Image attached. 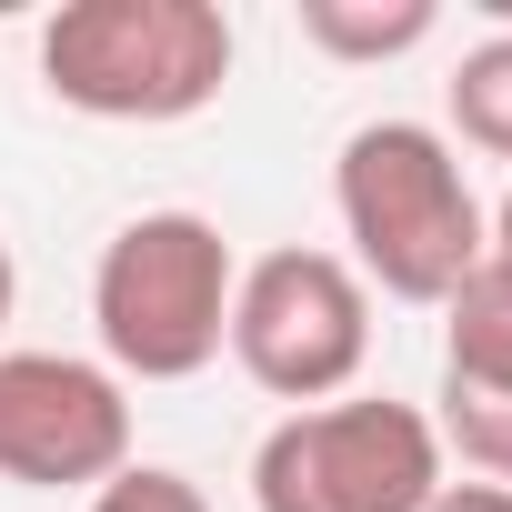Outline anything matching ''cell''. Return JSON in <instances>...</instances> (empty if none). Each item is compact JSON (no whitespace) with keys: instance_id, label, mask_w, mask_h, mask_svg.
Masks as SVG:
<instances>
[{"instance_id":"ba28073f","label":"cell","mask_w":512,"mask_h":512,"mask_svg":"<svg viewBox=\"0 0 512 512\" xmlns=\"http://www.w3.org/2000/svg\"><path fill=\"white\" fill-rule=\"evenodd\" d=\"M442 31L432 0H302V41L322 61H402Z\"/></svg>"},{"instance_id":"7c38bea8","label":"cell","mask_w":512,"mask_h":512,"mask_svg":"<svg viewBox=\"0 0 512 512\" xmlns=\"http://www.w3.org/2000/svg\"><path fill=\"white\" fill-rule=\"evenodd\" d=\"M422 512H512V492H502V482H442Z\"/></svg>"},{"instance_id":"4fadbf2b","label":"cell","mask_w":512,"mask_h":512,"mask_svg":"<svg viewBox=\"0 0 512 512\" xmlns=\"http://www.w3.org/2000/svg\"><path fill=\"white\" fill-rule=\"evenodd\" d=\"M482 231H492V262H512V191H502V201L482 211Z\"/></svg>"},{"instance_id":"277c9868","label":"cell","mask_w":512,"mask_h":512,"mask_svg":"<svg viewBox=\"0 0 512 512\" xmlns=\"http://www.w3.org/2000/svg\"><path fill=\"white\" fill-rule=\"evenodd\" d=\"M442 432L422 402L342 392L251 442V512H422L442 492Z\"/></svg>"},{"instance_id":"7a4b0ae2","label":"cell","mask_w":512,"mask_h":512,"mask_svg":"<svg viewBox=\"0 0 512 512\" xmlns=\"http://www.w3.org/2000/svg\"><path fill=\"white\" fill-rule=\"evenodd\" d=\"M41 81L81 121H201L231 91L221 0H61L41 21Z\"/></svg>"},{"instance_id":"8992f818","label":"cell","mask_w":512,"mask_h":512,"mask_svg":"<svg viewBox=\"0 0 512 512\" xmlns=\"http://www.w3.org/2000/svg\"><path fill=\"white\" fill-rule=\"evenodd\" d=\"M131 462V382L81 352H0V482L101 492Z\"/></svg>"},{"instance_id":"5b68a950","label":"cell","mask_w":512,"mask_h":512,"mask_svg":"<svg viewBox=\"0 0 512 512\" xmlns=\"http://www.w3.org/2000/svg\"><path fill=\"white\" fill-rule=\"evenodd\" d=\"M231 362L262 382L272 402L312 412L342 402L372 362V292L342 251H262L231 282Z\"/></svg>"},{"instance_id":"9c48e42d","label":"cell","mask_w":512,"mask_h":512,"mask_svg":"<svg viewBox=\"0 0 512 512\" xmlns=\"http://www.w3.org/2000/svg\"><path fill=\"white\" fill-rule=\"evenodd\" d=\"M442 111H452V151H482V161H512V21L492 41H472L442 81Z\"/></svg>"},{"instance_id":"30bf717a","label":"cell","mask_w":512,"mask_h":512,"mask_svg":"<svg viewBox=\"0 0 512 512\" xmlns=\"http://www.w3.org/2000/svg\"><path fill=\"white\" fill-rule=\"evenodd\" d=\"M432 432H442V462L462 452L472 482H502V492H512V392H452V382H442Z\"/></svg>"},{"instance_id":"3957f363","label":"cell","mask_w":512,"mask_h":512,"mask_svg":"<svg viewBox=\"0 0 512 512\" xmlns=\"http://www.w3.org/2000/svg\"><path fill=\"white\" fill-rule=\"evenodd\" d=\"M231 282L241 251L211 211H141L91 262V332L101 372L121 382H191L231 352Z\"/></svg>"},{"instance_id":"8fae6325","label":"cell","mask_w":512,"mask_h":512,"mask_svg":"<svg viewBox=\"0 0 512 512\" xmlns=\"http://www.w3.org/2000/svg\"><path fill=\"white\" fill-rule=\"evenodd\" d=\"M91 512H211V492H201L191 472H171V462H121V472L91 492Z\"/></svg>"},{"instance_id":"5bb4252c","label":"cell","mask_w":512,"mask_h":512,"mask_svg":"<svg viewBox=\"0 0 512 512\" xmlns=\"http://www.w3.org/2000/svg\"><path fill=\"white\" fill-rule=\"evenodd\" d=\"M11 312H21V262H11V241H0V332H11Z\"/></svg>"},{"instance_id":"52a82bcc","label":"cell","mask_w":512,"mask_h":512,"mask_svg":"<svg viewBox=\"0 0 512 512\" xmlns=\"http://www.w3.org/2000/svg\"><path fill=\"white\" fill-rule=\"evenodd\" d=\"M442 382L452 392H512V262H482L442 302Z\"/></svg>"},{"instance_id":"6da1fadb","label":"cell","mask_w":512,"mask_h":512,"mask_svg":"<svg viewBox=\"0 0 512 512\" xmlns=\"http://www.w3.org/2000/svg\"><path fill=\"white\" fill-rule=\"evenodd\" d=\"M332 211H342V241H352L342 262L362 272V292H392L422 312H442L452 282L492 251L472 171L432 121H362L332 161Z\"/></svg>"}]
</instances>
